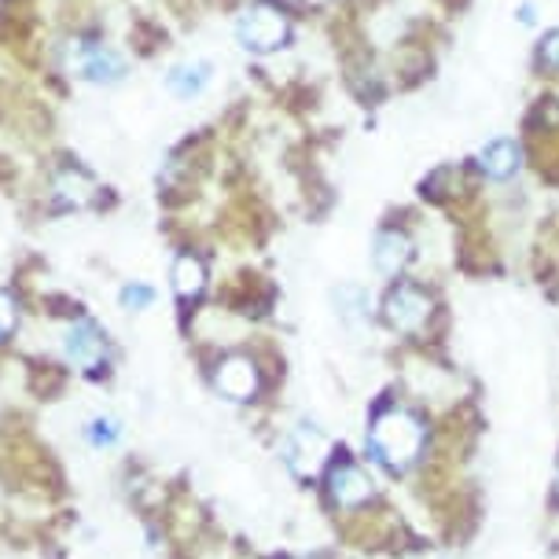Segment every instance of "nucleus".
Instances as JSON below:
<instances>
[{
    "instance_id": "obj_7",
    "label": "nucleus",
    "mask_w": 559,
    "mask_h": 559,
    "mask_svg": "<svg viewBox=\"0 0 559 559\" xmlns=\"http://www.w3.org/2000/svg\"><path fill=\"white\" fill-rule=\"evenodd\" d=\"M214 386L222 391L228 402H251L258 394V386H262V379H258V368L251 357H225L222 365H217L214 372Z\"/></svg>"
},
{
    "instance_id": "obj_11",
    "label": "nucleus",
    "mask_w": 559,
    "mask_h": 559,
    "mask_svg": "<svg viewBox=\"0 0 559 559\" xmlns=\"http://www.w3.org/2000/svg\"><path fill=\"white\" fill-rule=\"evenodd\" d=\"M478 169L486 177H493V181H508L519 169V144H512V140H489L478 152Z\"/></svg>"
},
{
    "instance_id": "obj_9",
    "label": "nucleus",
    "mask_w": 559,
    "mask_h": 559,
    "mask_svg": "<svg viewBox=\"0 0 559 559\" xmlns=\"http://www.w3.org/2000/svg\"><path fill=\"white\" fill-rule=\"evenodd\" d=\"M408 258H413V243H408L405 233H379L376 236L372 262L383 276H397L408 265Z\"/></svg>"
},
{
    "instance_id": "obj_1",
    "label": "nucleus",
    "mask_w": 559,
    "mask_h": 559,
    "mask_svg": "<svg viewBox=\"0 0 559 559\" xmlns=\"http://www.w3.org/2000/svg\"><path fill=\"white\" fill-rule=\"evenodd\" d=\"M424 438H427V427L419 424V416H413L408 408L391 405L372 419L368 445H372V456L379 464L394 467V472H405V467L424 453Z\"/></svg>"
},
{
    "instance_id": "obj_5",
    "label": "nucleus",
    "mask_w": 559,
    "mask_h": 559,
    "mask_svg": "<svg viewBox=\"0 0 559 559\" xmlns=\"http://www.w3.org/2000/svg\"><path fill=\"white\" fill-rule=\"evenodd\" d=\"M431 298H427L419 287L413 284H397L391 295H386V302H383V317H386V324L394 328V332H405V335H413L419 332V328L427 324V317H431Z\"/></svg>"
},
{
    "instance_id": "obj_20",
    "label": "nucleus",
    "mask_w": 559,
    "mask_h": 559,
    "mask_svg": "<svg viewBox=\"0 0 559 559\" xmlns=\"http://www.w3.org/2000/svg\"><path fill=\"white\" fill-rule=\"evenodd\" d=\"M556 559H559V552H556Z\"/></svg>"
},
{
    "instance_id": "obj_12",
    "label": "nucleus",
    "mask_w": 559,
    "mask_h": 559,
    "mask_svg": "<svg viewBox=\"0 0 559 559\" xmlns=\"http://www.w3.org/2000/svg\"><path fill=\"white\" fill-rule=\"evenodd\" d=\"M166 85H169V93H177L181 99H192V96H199L210 85V63H181V67H174V70H169V78H166Z\"/></svg>"
},
{
    "instance_id": "obj_14",
    "label": "nucleus",
    "mask_w": 559,
    "mask_h": 559,
    "mask_svg": "<svg viewBox=\"0 0 559 559\" xmlns=\"http://www.w3.org/2000/svg\"><path fill=\"white\" fill-rule=\"evenodd\" d=\"M335 302H338V313H343L349 324L368 321V295L361 287H343V292L335 295Z\"/></svg>"
},
{
    "instance_id": "obj_18",
    "label": "nucleus",
    "mask_w": 559,
    "mask_h": 559,
    "mask_svg": "<svg viewBox=\"0 0 559 559\" xmlns=\"http://www.w3.org/2000/svg\"><path fill=\"white\" fill-rule=\"evenodd\" d=\"M542 63L559 70V29H552V34H548L545 41H542Z\"/></svg>"
},
{
    "instance_id": "obj_13",
    "label": "nucleus",
    "mask_w": 559,
    "mask_h": 559,
    "mask_svg": "<svg viewBox=\"0 0 559 559\" xmlns=\"http://www.w3.org/2000/svg\"><path fill=\"white\" fill-rule=\"evenodd\" d=\"M203 287H206V269L199 258L192 254H181L174 262V292L181 295V298H195V295H203Z\"/></svg>"
},
{
    "instance_id": "obj_4",
    "label": "nucleus",
    "mask_w": 559,
    "mask_h": 559,
    "mask_svg": "<svg viewBox=\"0 0 559 559\" xmlns=\"http://www.w3.org/2000/svg\"><path fill=\"white\" fill-rule=\"evenodd\" d=\"M328 456H332V442L309 424H298L284 442V461L298 478H317L324 472Z\"/></svg>"
},
{
    "instance_id": "obj_19",
    "label": "nucleus",
    "mask_w": 559,
    "mask_h": 559,
    "mask_svg": "<svg viewBox=\"0 0 559 559\" xmlns=\"http://www.w3.org/2000/svg\"><path fill=\"white\" fill-rule=\"evenodd\" d=\"M556 497H559V467H556Z\"/></svg>"
},
{
    "instance_id": "obj_15",
    "label": "nucleus",
    "mask_w": 559,
    "mask_h": 559,
    "mask_svg": "<svg viewBox=\"0 0 559 559\" xmlns=\"http://www.w3.org/2000/svg\"><path fill=\"white\" fill-rule=\"evenodd\" d=\"M118 424L111 416H99V419H93V424H88V438H93L96 445H115L118 442Z\"/></svg>"
},
{
    "instance_id": "obj_3",
    "label": "nucleus",
    "mask_w": 559,
    "mask_h": 559,
    "mask_svg": "<svg viewBox=\"0 0 559 559\" xmlns=\"http://www.w3.org/2000/svg\"><path fill=\"white\" fill-rule=\"evenodd\" d=\"M67 67L74 70L78 78L96 85H115L126 78V59L115 52V48L88 41V37H74L67 45Z\"/></svg>"
},
{
    "instance_id": "obj_8",
    "label": "nucleus",
    "mask_w": 559,
    "mask_h": 559,
    "mask_svg": "<svg viewBox=\"0 0 559 559\" xmlns=\"http://www.w3.org/2000/svg\"><path fill=\"white\" fill-rule=\"evenodd\" d=\"M328 493L338 508H357L372 497V478H368L361 467L349 464V461H338L328 475Z\"/></svg>"
},
{
    "instance_id": "obj_10",
    "label": "nucleus",
    "mask_w": 559,
    "mask_h": 559,
    "mask_svg": "<svg viewBox=\"0 0 559 559\" xmlns=\"http://www.w3.org/2000/svg\"><path fill=\"white\" fill-rule=\"evenodd\" d=\"M52 195H56L59 206L82 210V206H88L96 199V185H93V177L82 174V169H63V174L56 177V185H52Z\"/></svg>"
},
{
    "instance_id": "obj_6",
    "label": "nucleus",
    "mask_w": 559,
    "mask_h": 559,
    "mask_svg": "<svg viewBox=\"0 0 559 559\" xmlns=\"http://www.w3.org/2000/svg\"><path fill=\"white\" fill-rule=\"evenodd\" d=\"M63 349H67V361L82 368V372H99L107 365V338L93 321L70 324Z\"/></svg>"
},
{
    "instance_id": "obj_17",
    "label": "nucleus",
    "mask_w": 559,
    "mask_h": 559,
    "mask_svg": "<svg viewBox=\"0 0 559 559\" xmlns=\"http://www.w3.org/2000/svg\"><path fill=\"white\" fill-rule=\"evenodd\" d=\"M155 302V292L152 287H144V284H133V287H126L122 292V306L126 309H147Z\"/></svg>"
},
{
    "instance_id": "obj_2",
    "label": "nucleus",
    "mask_w": 559,
    "mask_h": 559,
    "mask_svg": "<svg viewBox=\"0 0 559 559\" xmlns=\"http://www.w3.org/2000/svg\"><path fill=\"white\" fill-rule=\"evenodd\" d=\"M236 37L247 52L269 56V52H276V48L287 45V37H292V23H287V15L280 12V8L254 4V8H247L243 19H239Z\"/></svg>"
},
{
    "instance_id": "obj_16",
    "label": "nucleus",
    "mask_w": 559,
    "mask_h": 559,
    "mask_svg": "<svg viewBox=\"0 0 559 559\" xmlns=\"http://www.w3.org/2000/svg\"><path fill=\"white\" fill-rule=\"evenodd\" d=\"M15 324H19V306H15V298L8 295V292H0V343H4V338L15 332Z\"/></svg>"
}]
</instances>
